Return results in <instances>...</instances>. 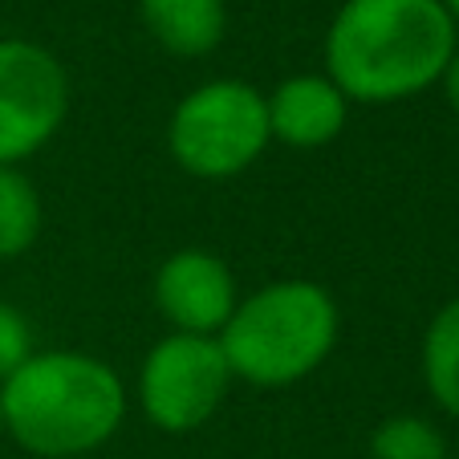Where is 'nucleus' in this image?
<instances>
[{"label":"nucleus","instance_id":"obj_4","mask_svg":"<svg viewBox=\"0 0 459 459\" xmlns=\"http://www.w3.org/2000/svg\"><path fill=\"white\" fill-rule=\"evenodd\" d=\"M273 143L264 94L248 82L220 78L195 86L171 114L167 147L195 179H232Z\"/></svg>","mask_w":459,"mask_h":459},{"label":"nucleus","instance_id":"obj_8","mask_svg":"<svg viewBox=\"0 0 459 459\" xmlns=\"http://www.w3.org/2000/svg\"><path fill=\"white\" fill-rule=\"evenodd\" d=\"M264 106H269L273 139L285 143V147H297V151H313V147L333 143L350 114L346 94H342L325 74H297V78H285L264 98Z\"/></svg>","mask_w":459,"mask_h":459},{"label":"nucleus","instance_id":"obj_16","mask_svg":"<svg viewBox=\"0 0 459 459\" xmlns=\"http://www.w3.org/2000/svg\"><path fill=\"white\" fill-rule=\"evenodd\" d=\"M0 435H4V411H0Z\"/></svg>","mask_w":459,"mask_h":459},{"label":"nucleus","instance_id":"obj_5","mask_svg":"<svg viewBox=\"0 0 459 459\" xmlns=\"http://www.w3.org/2000/svg\"><path fill=\"white\" fill-rule=\"evenodd\" d=\"M232 370L216 338L200 333H167L155 342L139 370L143 415L167 435H187L220 411Z\"/></svg>","mask_w":459,"mask_h":459},{"label":"nucleus","instance_id":"obj_7","mask_svg":"<svg viewBox=\"0 0 459 459\" xmlns=\"http://www.w3.org/2000/svg\"><path fill=\"white\" fill-rule=\"evenodd\" d=\"M236 281L232 269L216 252L183 248L167 256L155 273V305L175 333H200L216 338L236 309Z\"/></svg>","mask_w":459,"mask_h":459},{"label":"nucleus","instance_id":"obj_3","mask_svg":"<svg viewBox=\"0 0 459 459\" xmlns=\"http://www.w3.org/2000/svg\"><path fill=\"white\" fill-rule=\"evenodd\" d=\"M232 378L277 390L309 378L338 342V305L313 281H277L236 301L216 333Z\"/></svg>","mask_w":459,"mask_h":459},{"label":"nucleus","instance_id":"obj_9","mask_svg":"<svg viewBox=\"0 0 459 459\" xmlns=\"http://www.w3.org/2000/svg\"><path fill=\"white\" fill-rule=\"evenodd\" d=\"M143 25L175 57H208L228 29L224 0H139Z\"/></svg>","mask_w":459,"mask_h":459},{"label":"nucleus","instance_id":"obj_15","mask_svg":"<svg viewBox=\"0 0 459 459\" xmlns=\"http://www.w3.org/2000/svg\"><path fill=\"white\" fill-rule=\"evenodd\" d=\"M443 9H447V17L455 21V29H459V0H443Z\"/></svg>","mask_w":459,"mask_h":459},{"label":"nucleus","instance_id":"obj_11","mask_svg":"<svg viewBox=\"0 0 459 459\" xmlns=\"http://www.w3.org/2000/svg\"><path fill=\"white\" fill-rule=\"evenodd\" d=\"M41 232V200L25 171L0 167V260L29 252Z\"/></svg>","mask_w":459,"mask_h":459},{"label":"nucleus","instance_id":"obj_6","mask_svg":"<svg viewBox=\"0 0 459 459\" xmlns=\"http://www.w3.org/2000/svg\"><path fill=\"white\" fill-rule=\"evenodd\" d=\"M70 114L65 65L45 45L0 37V167L37 155Z\"/></svg>","mask_w":459,"mask_h":459},{"label":"nucleus","instance_id":"obj_10","mask_svg":"<svg viewBox=\"0 0 459 459\" xmlns=\"http://www.w3.org/2000/svg\"><path fill=\"white\" fill-rule=\"evenodd\" d=\"M423 378L431 399L459 419V301L443 305L423 338Z\"/></svg>","mask_w":459,"mask_h":459},{"label":"nucleus","instance_id":"obj_14","mask_svg":"<svg viewBox=\"0 0 459 459\" xmlns=\"http://www.w3.org/2000/svg\"><path fill=\"white\" fill-rule=\"evenodd\" d=\"M443 94H447V106L459 114V49H455V57L447 61V70H443Z\"/></svg>","mask_w":459,"mask_h":459},{"label":"nucleus","instance_id":"obj_1","mask_svg":"<svg viewBox=\"0 0 459 459\" xmlns=\"http://www.w3.org/2000/svg\"><path fill=\"white\" fill-rule=\"evenodd\" d=\"M455 49L443 0H346L325 33V78L346 102H407L443 78Z\"/></svg>","mask_w":459,"mask_h":459},{"label":"nucleus","instance_id":"obj_12","mask_svg":"<svg viewBox=\"0 0 459 459\" xmlns=\"http://www.w3.org/2000/svg\"><path fill=\"white\" fill-rule=\"evenodd\" d=\"M370 459H447V443L427 419L394 415L370 435Z\"/></svg>","mask_w":459,"mask_h":459},{"label":"nucleus","instance_id":"obj_13","mask_svg":"<svg viewBox=\"0 0 459 459\" xmlns=\"http://www.w3.org/2000/svg\"><path fill=\"white\" fill-rule=\"evenodd\" d=\"M33 354V330H29L25 313L0 301V382H9Z\"/></svg>","mask_w":459,"mask_h":459},{"label":"nucleus","instance_id":"obj_2","mask_svg":"<svg viewBox=\"0 0 459 459\" xmlns=\"http://www.w3.org/2000/svg\"><path fill=\"white\" fill-rule=\"evenodd\" d=\"M4 431L41 459H78L102 447L126 415V386L102 358L78 350L33 354L0 382Z\"/></svg>","mask_w":459,"mask_h":459}]
</instances>
